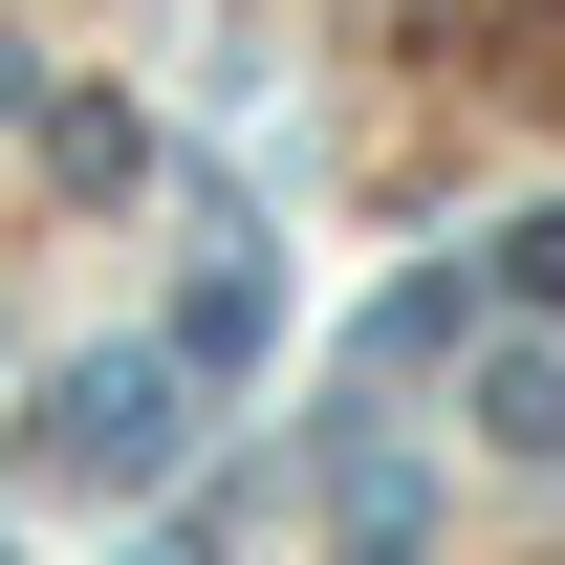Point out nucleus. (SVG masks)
<instances>
[{
	"label": "nucleus",
	"mask_w": 565,
	"mask_h": 565,
	"mask_svg": "<svg viewBox=\"0 0 565 565\" xmlns=\"http://www.w3.org/2000/svg\"><path fill=\"white\" fill-rule=\"evenodd\" d=\"M152 457H174V414H152V370H66V414H44V479H87V500H131Z\"/></svg>",
	"instance_id": "obj_1"
}]
</instances>
